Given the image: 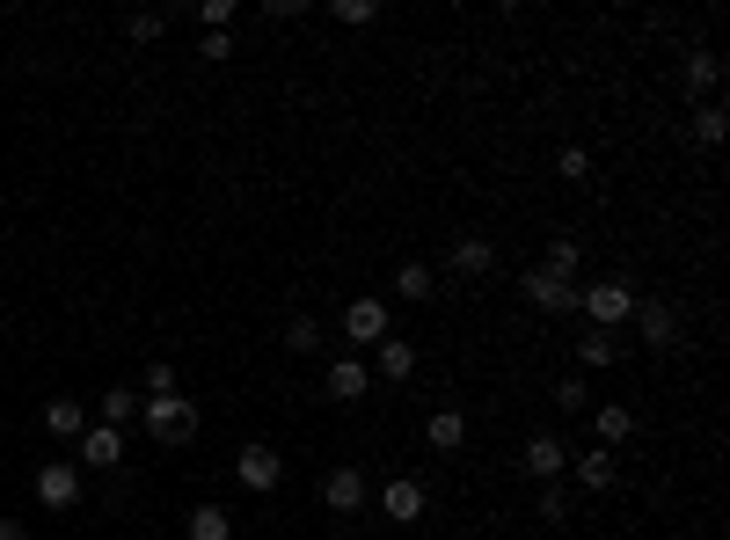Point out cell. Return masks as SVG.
Listing matches in <instances>:
<instances>
[{
	"mask_svg": "<svg viewBox=\"0 0 730 540\" xmlns=\"http://www.w3.org/2000/svg\"><path fill=\"white\" fill-rule=\"evenodd\" d=\"M139 424H146V439L154 445H191L197 439V402L191 394H146Z\"/></svg>",
	"mask_w": 730,
	"mask_h": 540,
	"instance_id": "1",
	"label": "cell"
},
{
	"mask_svg": "<svg viewBox=\"0 0 730 540\" xmlns=\"http://www.w3.org/2000/svg\"><path fill=\"white\" fill-rule=\"evenodd\" d=\"M577 307L592 329H621L635 315V285L629 278H599V285H577Z\"/></svg>",
	"mask_w": 730,
	"mask_h": 540,
	"instance_id": "2",
	"label": "cell"
},
{
	"mask_svg": "<svg viewBox=\"0 0 730 540\" xmlns=\"http://www.w3.org/2000/svg\"><path fill=\"white\" fill-rule=\"evenodd\" d=\"M365 496H373L365 467H329V475H321V504H329L337 518H358V512H365Z\"/></svg>",
	"mask_w": 730,
	"mask_h": 540,
	"instance_id": "3",
	"label": "cell"
},
{
	"mask_svg": "<svg viewBox=\"0 0 730 540\" xmlns=\"http://www.w3.org/2000/svg\"><path fill=\"white\" fill-rule=\"evenodd\" d=\"M519 293H526V307H540V315H577V285H570V278L519 270Z\"/></svg>",
	"mask_w": 730,
	"mask_h": 540,
	"instance_id": "4",
	"label": "cell"
},
{
	"mask_svg": "<svg viewBox=\"0 0 730 540\" xmlns=\"http://www.w3.org/2000/svg\"><path fill=\"white\" fill-rule=\"evenodd\" d=\"M234 475H242V490L270 496L285 482V461H278V445H242V453H234Z\"/></svg>",
	"mask_w": 730,
	"mask_h": 540,
	"instance_id": "5",
	"label": "cell"
},
{
	"mask_svg": "<svg viewBox=\"0 0 730 540\" xmlns=\"http://www.w3.org/2000/svg\"><path fill=\"white\" fill-rule=\"evenodd\" d=\"M37 496H45V512H73V504H81V467L73 461H45L37 467Z\"/></svg>",
	"mask_w": 730,
	"mask_h": 540,
	"instance_id": "6",
	"label": "cell"
},
{
	"mask_svg": "<svg viewBox=\"0 0 730 540\" xmlns=\"http://www.w3.org/2000/svg\"><path fill=\"white\" fill-rule=\"evenodd\" d=\"M365 372H373V380H388V388H402V380L416 372V344H410V336H380Z\"/></svg>",
	"mask_w": 730,
	"mask_h": 540,
	"instance_id": "7",
	"label": "cell"
},
{
	"mask_svg": "<svg viewBox=\"0 0 730 540\" xmlns=\"http://www.w3.org/2000/svg\"><path fill=\"white\" fill-rule=\"evenodd\" d=\"M519 467H526L534 482H556L562 467H570V445H562L556 431H534V439H526V453H519Z\"/></svg>",
	"mask_w": 730,
	"mask_h": 540,
	"instance_id": "8",
	"label": "cell"
},
{
	"mask_svg": "<svg viewBox=\"0 0 730 540\" xmlns=\"http://www.w3.org/2000/svg\"><path fill=\"white\" fill-rule=\"evenodd\" d=\"M73 445H81V461H73V467H118L124 461V431H118V424H88Z\"/></svg>",
	"mask_w": 730,
	"mask_h": 540,
	"instance_id": "9",
	"label": "cell"
},
{
	"mask_svg": "<svg viewBox=\"0 0 730 540\" xmlns=\"http://www.w3.org/2000/svg\"><path fill=\"white\" fill-rule=\"evenodd\" d=\"M343 336L351 344H380L388 336V299H351L343 307Z\"/></svg>",
	"mask_w": 730,
	"mask_h": 540,
	"instance_id": "10",
	"label": "cell"
},
{
	"mask_svg": "<svg viewBox=\"0 0 730 540\" xmlns=\"http://www.w3.org/2000/svg\"><path fill=\"white\" fill-rule=\"evenodd\" d=\"M380 512H388L394 526H416V518H424V482H410V475L380 482Z\"/></svg>",
	"mask_w": 730,
	"mask_h": 540,
	"instance_id": "11",
	"label": "cell"
},
{
	"mask_svg": "<svg viewBox=\"0 0 730 540\" xmlns=\"http://www.w3.org/2000/svg\"><path fill=\"white\" fill-rule=\"evenodd\" d=\"M635 329H643V344H650V351H672V336H680V315H672L665 299H635Z\"/></svg>",
	"mask_w": 730,
	"mask_h": 540,
	"instance_id": "12",
	"label": "cell"
},
{
	"mask_svg": "<svg viewBox=\"0 0 730 540\" xmlns=\"http://www.w3.org/2000/svg\"><path fill=\"white\" fill-rule=\"evenodd\" d=\"M716 88H723V59L716 51H686V96H702V102H716Z\"/></svg>",
	"mask_w": 730,
	"mask_h": 540,
	"instance_id": "13",
	"label": "cell"
},
{
	"mask_svg": "<svg viewBox=\"0 0 730 540\" xmlns=\"http://www.w3.org/2000/svg\"><path fill=\"white\" fill-rule=\"evenodd\" d=\"M570 467H577V482H584V490H613V482H621V461H613L607 445H592V453H577Z\"/></svg>",
	"mask_w": 730,
	"mask_h": 540,
	"instance_id": "14",
	"label": "cell"
},
{
	"mask_svg": "<svg viewBox=\"0 0 730 540\" xmlns=\"http://www.w3.org/2000/svg\"><path fill=\"white\" fill-rule=\"evenodd\" d=\"M453 270H461V278H489V270H497V248H489L483 234H461V242H453Z\"/></svg>",
	"mask_w": 730,
	"mask_h": 540,
	"instance_id": "15",
	"label": "cell"
},
{
	"mask_svg": "<svg viewBox=\"0 0 730 540\" xmlns=\"http://www.w3.org/2000/svg\"><path fill=\"white\" fill-rule=\"evenodd\" d=\"M424 439H431V453H461V439H467V417H461V409H431V424H424Z\"/></svg>",
	"mask_w": 730,
	"mask_h": 540,
	"instance_id": "16",
	"label": "cell"
},
{
	"mask_svg": "<svg viewBox=\"0 0 730 540\" xmlns=\"http://www.w3.org/2000/svg\"><path fill=\"white\" fill-rule=\"evenodd\" d=\"M365 388H373V372H365L358 358H337V366H329V394H337V402H365Z\"/></svg>",
	"mask_w": 730,
	"mask_h": 540,
	"instance_id": "17",
	"label": "cell"
},
{
	"mask_svg": "<svg viewBox=\"0 0 730 540\" xmlns=\"http://www.w3.org/2000/svg\"><path fill=\"white\" fill-rule=\"evenodd\" d=\"M45 431L51 439H81V431H88V409H81V402H45Z\"/></svg>",
	"mask_w": 730,
	"mask_h": 540,
	"instance_id": "18",
	"label": "cell"
},
{
	"mask_svg": "<svg viewBox=\"0 0 730 540\" xmlns=\"http://www.w3.org/2000/svg\"><path fill=\"white\" fill-rule=\"evenodd\" d=\"M577 358H584V366H613V358H621V336H613V329H584Z\"/></svg>",
	"mask_w": 730,
	"mask_h": 540,
	"instance_id": "19",
	"label": "cell"
},
{
	"mask_svg": "<svg viewBox=\"0 0 730 540\" xmlns=\"http://www.w3.org/2000/svg\"><path fill=\"white\" fill-rule=\"evenodd\" d=\"M191 540H234V518L219 512V504H197L191 512Z\"/></svg>",
	"mask_w": 730,
	"mask_h": 540,
	"instance_id": "20",
	"label": "cell"
},
{
	"mask_svg": "<svg viewBox=\"0 0 730 540\" xmlns=\"http://www.w3.org/2000/svg\"><path fill=\"white\" fill-rule=\"evenodd\" d=\"M723 132H730V110L723 102H702V110H694V139H702V147H723Z\"/></svg>",
	"mask_w": 730,
	"mask_h": 540,
	"instance_id": "21",
	"label": "cell"
},
{
	"mask_svg": "<svg viewBox=\"0 0 730 540\" xmlns=\"http://www.w3.org/2000/svg\"><path fill=\"white\" fill-rule=\"evenodd\" d=\"M577 263H584L577 242H570V234H556V242H548V263H540V270H548V278H570V285H577Z\"/></svg>",
	"mask_w": 730,
	"mask_h": 540,
	"instance_id": "22",
	"label": "cell"
},
{
	"mask_svg": "<svg viewBox=\"0 0 730 540\" xmlns=\"http://www.w3.org/2000/svg\"><path fill=\"white\" fill-rule=\"evenodd\" d=\"M629 439H635V417H629V409H599V445L613 453V445H629Z\"/></svg>",
	"mask_w": 730,
	"mask_h": 540,
	"instance_id": "23",
	"label": "cell"
},
{
	"mask_svg": "<svg viewBox=\"0 0 730 540\" xmlns=\"http://www.w3.org/2000/svg\"><path fill=\"white\" fill-rule=\"evenodd\" d=\"M394 299H431V270L402 263V270H394Z\"/></svg>",
	"mask_w": 730,
	"mask_h": 540,
	"instance_id": "24",
	"label": "cell"
},
{
	"mask_svg": "<svg viewBox=\"0 0 730 540\" xmlns=\"http://www.w3.org/2000/svg\"><path fill=\"white\" fill-rule=\"evenodd\" d=\"M132 417H139V394H132V388H110V394H102V424H118V431H124Z\"/></svg>",
	"mask_w": 730,
	"mask_h": 540,
	"instance_id": "25",
	"label": "cell"
},
{
	"mask_svg": "<svg viewBox=\"0 0 730 540\" xmlns=\"http://www.w3.org/2000/svg\"><path fill=\"white\" fill-rule=\"evenodd\" d=\"M556 409H570V417H577V409H592V388H584V372H562V380H556Z\"/></svg>",
	"mask_w": 730,
	"mask_h": 540,
	"instance_id": "26",
	"label": "cell"
},
{
	"mask_svg": "<svg viewBox=\"0 0 730 540\" xmlns=\"http://www.w3.org/2000/svg\"><path fill=\"white\" fill-rule=\"evenodd\" d=\"M285 351H321V321L315 315H292L285 321Z\"/></svg>",
	"mask_w": 730,
	"mask_h": 540,
	"instance_id": "27",
	"label": "cell"
},
{
	"mask_svg": "<svg viewBox=\"0 0 730 540\" xmlns=\"http://www.w3.org/2000/svg\"><path fill=\"white\" fill-rule=\"evenodd\" d=\"M161 29H169V15H132V23H124V37H132V45H154Z\"/></svg>",
	"mask_w": 730,
	"mask_h": 540,
	"instance_id": "28",
	"label": "cell"
},
{
	"mask_svg": "<svg viewBox=\"0 0 730 540\" xmlns=\"http://www.w3.org/2000/svg\"><path fill=\"white\" fill-rule=\"evenodd\" d=\"M556 169L570 175V183H584V175H592V154H584V147H562V154H556Z\"/></svg>",
	"mask_w": 730,
	"mask_h": 540,
	"instance_id": "29",
	"label": "cell"
},
{
	"mask_svg": "<svg viewBox=\"0 0 730 540\" xmlns=\"http://www.w3.org/2000/svg\"><path fill=\"white\" fill-rule=\"evenodd\" d=\"M197 23H205V29H227V23H234V0H197Z\"/></svg>",
	"mask_w": 730,
	"mask_h": 540,
	"instance_id": "30",
	"label": "cell"
},
{
	"mask_svg": "<svg viewBox=\"0 0 730 540\" xmlns=\"http://www.w3.org/2000/svg\"><path fill=\"white\" fill-rule=\"evenodd\" d=\"M373 15H380L373 0H337V23H351V29H365V23H373Z\"/></svg>",
	"mask_w": 730,
	"mask_h": 540,
	"instance_id": "31",
	"label": "cell"
},
{
	"mask_svg": "<svg viewBox=\"0 0 730 540\" xmlns=\"http://www.w3.org/2000/svg\"><path fill=\"white\" fill-rule=\"evenodd\" d=\"M146 394H175V366H169V358H154V366H146Z\"/></svg>",
	"mask_w": 730,
	"mask_h": 540,
	"instance_id": "32",
	"label": "cell"
},
{
	"mask_svg": "<svg viewBox=\"0 0 730 540\" xmlns=\"http://www.w3.org/2000/svg\"><path fill=\"white\" fill-rule=\"evenodd\" d=\"M540 518H548V526H562V518H570V496H562L556 482H548V490H540Z\"/></svg>",
	"mask_w": 730,
	"mask_h": 540,
	"instance_id": "33",
	"label": "cell"
},
{
	"mask_svg": "<svg viewBox=\"0 0 730 540\" xmlns=\"http://www.w3.org/2000/svg\"><path fill=\"white\" fill-rule=\"evenodd\" d=\"M197 59H234V45H227V29H205V45H197Z\"/></svg>",
	"mask_w": 730,
	"mask_h": 540,
	"instance_id": "34",
	"label": "cell"
},
{
	"mask_svg": "<svg viewBox=\"0 0 730 540\" xmlns=\"http://www.w3.org/2000/svg\"><path fill=\"white\" fill-rule=\"evenodd\" d=\"M0 540H29V526L23 518H0Z\"/></svg>",
	"mask_w": 730,
	"mask_h": 540,
	"instance_id": "35",
	"label": "cell"
}]
</instances>
